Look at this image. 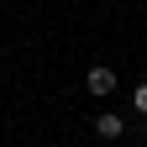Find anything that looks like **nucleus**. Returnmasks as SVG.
<instances>
[{
	"mask_svg": "<svg viewBox=\"0 0 147 147\" xmlns=\"http://www.w3.org/2000/svg\"><path fill=\"white\" fill-rule=\"evenodd\" d=\"M84 89H89V95H116V68H105V63H95V68H89L84 74Z\"/></svg>",
	"mask_w": 147,
	"mask_h": 147,
	"instance_id": "obj_1",
	"label": "nucleus"
},
{
	"mask_svg": "<svg viewBox=\"0 0 147 147\" xmlns=\"http://www.w3.org/2000/svg\"><path fill=\"white\" fill-rule=\"evenodd\" d=\"M131 105H137L142 116H147V84H137V89H131Z\"/></svg>",
	"mask_w": 147,
	"mask_h": 147,
	"instance_id": "obj_3",
	"label": "nucleus"
},
{
	"mask_svg": "<svg viewBox=\"0 0 147 147\" xmlns=\"http://www.w3.org/2000/svg\"><path fill=\"white\" fill-rule=\"evenodd\" d=\"M121 131H126V121H121V116H116V110H105V116H100V121H95V137H105V142H116V137H121Z\"/></svg>",
	"mask_w": 147,
	"mask_h": 147,
	"instance_id": "obj_2",
	"label": "nucleus"
}]
</instances>
